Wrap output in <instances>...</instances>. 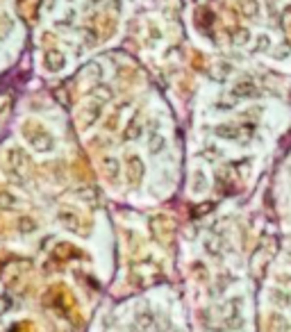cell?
Masks as SVG:
<instances>
[{"label": "cell", "mask_w": 291, "mask_h": 332, "mask_svg": "<svg viewBox=\"0 0 291 332\" xmlns=\"http://www.w3.org/2000/svg\"><path fill=\"white\" fill-rule=\"evenodd\" d=\"M234 96H241V98H252V96H257V86L252 84V82H241V84L234 86Z\"/></svg>", "instance_id": "6da1fadb"}, {"label": "cell", "mask_w": 291, "mask_h": 332, "mask_svg": "<svg viewBox=\"0 0 291 332\" xmlns=\"http://www.w3.org/2000/svg\"><path fill=\"white\" fill-rule=\"evenodd\" d=\"M141 160H137V157H132L130 160V178H132V182H137V180L141 178Z\"/></svg>", "instance_id": "7a4b0ae2"}, {"label": "cell", "mask_w": 291, "mask_h": 332, "mask_svg": "<svg viewBox=\"0 0 291 332\" xmlns=\"http://www.w3.org/2000/svg\"><path fill=\"white\" fill-rule=\"evenodd\" d=\"M282 30L291 32V5L285 7V12H282Z\"/></svg>", "instance_id": "3957f363"}, {"label": "cell", "mask_w": 291, "mask_h": 332, "mask_svg": "<svg viewBox=\"0 0 291 332\" xmlns=\"http://www.w3.org/2000/svg\"><path fill=\"white\" fill-rule=\"evenodd\" d=\"M241 7H244V14H248V16H255V14H257V5H255V0H246Z\"/></svg>", "instance_id": "277c9868"}, {"label": "cell", "mask_w": 291, "mask_h": 332, "mask_svg": "<svg viewBox=\"0 0 291 332\" xmlns=\"http://www.w3.org/2000/svg\"><path fill=\"white\" fill-rule=\"evenodd\" d=\"M107 173H109V178H116V162L114 160H107Z\"/></svg>", "instance_id": "5b68a950"}, {"label": "cell", "mask_w": 291, "mask_h": 332, "mask_svg": "<svg viewBox=\"0 0 291 332\" xmlns=\"http://www.w3.org/2000/svg\"><path fill=\"white\" fill-rule=\"evenodd\" d=\"M246 39H250V34H248V30H239V32H237V39H234V41H237V43H244Z\"/></svg>", "instance_id": "8992f818"}, {"label": "cell", "mask_w": 291, "mask_h": 332, "mask_svg": "<svg viewBox=\"0 0 291 332\" xmlns=\"http://www.w3.org/2000/svg\"><path fill=\"white\" fill-rule=\"evenodd\" d=\"M280 282H282L287 289H291V278H280Z\"/></svg>", "instance_id": "52a82bcc"}]
</instances>
